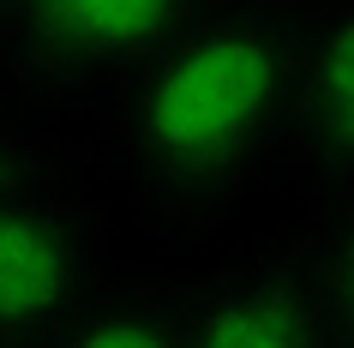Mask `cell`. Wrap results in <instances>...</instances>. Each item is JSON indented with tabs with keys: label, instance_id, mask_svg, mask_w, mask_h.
<instances>
[{
	"label": "cell",
	"instance_id": "1",
	"mask_svg": "<svg viewBox=\"0 0 354 348\" xmlns=\"http://www.w3.org/2000/svg\"><path fill=\"white\" fill-rule=\"evenodd\" d=\"M295 30L270 12H192L132 78V156L162 186L234 181L295 102Z\"/></svg>",
	"mask_w": 354,
	"mask_h": 348
},
{
	"label": "cell",
	"instance_id": "2",
	"mask_svg": "<svg viewBox=\"0 0 354 348\" xmlns=\"http://www.w3.org/2000/svg\"><path fill=\"white\" fill-rule=\"evenodd\" d=\"M84 300L73 222L30 192L0 199V348H48Z\"/></svg>",
	"mask_w": 354,
	"mask_h": 348
},
{
	"label": "cell",
	"instance_id": "3",
	"mask_svg": "<svg viewBox=\"0 0 354 348\" xmlns=\"http://www.w3.org/2000/svg\"><path fill=\"white\" fill-rule=\"evenodd\" d=\"M187 19V6H102V0H37V6H6L0 24L12 30L24 60L48 73H132L145 66Z\"/></svg>",
	"mask_w": 354,
	"mask_h": 348
},
{
	"label": "cell",
	"instance_id": "4",
	"mask_svg": "<svg viewBox=\"0 0 354 348\" xmlns=\"http://www.w3.org/2000/svg\"><path fill=\"white\" fill-rule=\"evenodd\" d=\"M187 348H330L318 289L306 276H252L210 294L180 324Z\"/></svg>",
	"mask_w": 354,
	"mask_h": 348
},
{
	"label": "cell",
	"instance_id": "5",
	"mask_svg": "<svg viewBox=\"0 0 354 348\" xmlns=\"http://www.w3.org/2000/svg\"><path fill=\"white\" fill-rule=\"evenodd\" d=\"M288 120L324 168L354 174V6L300 30Z\"/></svg>",
	"mask_w": 354,
	"mask_h": 348
},
{
	"label": "cell",
	"instance_id": "6",
	"mask_svg": "<svg viewBox=\"0 0 354 348\" xmlns=\"http://www.w3.org/2000/svg\"><path fill=\"white\" fill-rule=\"evenodd\" d=\"M48 348H187V336L145 306H91Z\"/></svg>",
	"mask_w": 354,
	"mask_h": 348
},
{
	"label": "cell",
	"instance_id": "7",
	"mask_svg": "<svg viewBox=\"0 0 354 348\" xmlns=\"http://www.w3.org/2000/svg\"><path fill=\"white\" fill-rule=\"evenodd\" d=\"M318 289V312H324V330H330V348H354V217L336 228L330 253L313 276Z\"/></svg>",
	"mask_w": 354,
	"mask_h": 348
},
{
	"label": "cell",
	"instance_id": "8",
	"mask_svg": "<svg viewBox=\"0 0 354 348\" xmlns=\"http://www.w3.org/2000/svg\"><path fill=\"white\" fill-rule=\"evenodd\" d=\"M12 192H24V186H19V168H12V156L0 150V199H12Z\"/></svg>",
	"mask_w": 354,
	"mask_h": 348
}]
</instances>
